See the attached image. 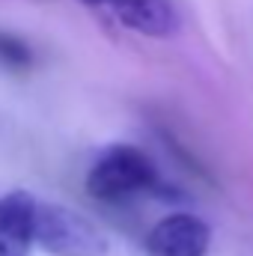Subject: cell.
<instances>
[{
  "label": "cell",
  "mask_w": 253,
  "mask_h": 256,
  "mask_svg": "<svg viewBox=\"0 0 253 256\" xmlns=\"http://www.w3.org/2000/svg\"><path fill=\"white\" fill-rule=\"evenodd\" d=\"M158 182V170L152 158L137 146H114L86 173V191L96 200L122 202L134 194L149 191Z\"/></svg>",
  "instance_id": "7a4b0ae2"
},
{
  "label": "cell",
  "mask_w": 253,
  "mask_h": 256,
  "mask_svg": "<svg viewBox=\"0 0 253 256\" xmlns=\"http://www.w3.org/2000/svg\"><path fill=\"white\" fill-rule=\"evenodd\" d=\"M33 244L51 256H104L110 248L98 224L57 202H39Z\"/></svg>",
  "instance_id": "6da1fadb"
},
{
  "label": "cell",
  "mask_w": 253,
  "mask_h": 256,
  "mask_svg": "<svg viewBox=\"0 0 253 256\" xmlns=\"http://www.w3.org/2000/svg\"><path fill=\"white\" fill-rule=\"evenodd\" d=\"M80 3H86V6H96V9H98V6H104V9H108L114 0H80Z\"/></svg>",
  "instance_id": "52a82bcc"
},
{
  "label": "cell",
  "mask_w": 253,
  "mask_h": 256,
  "mask_svg": "<svg viewBox=\"0 0 253 256\" xmlns=\"http://www.w3.org/2000/svg\"><path fill=\"white\" fill-rule=\"evenodd\" d=\"M30 66V45L15 36L0 30V68H24Z\"/></svg>",
  "instance_id": "8992f818"
},
{
  "label": "cell",
  "mask_w": 253,
  "mask_h": 256,
  "mask_svg": "<svg viewBox=\"0 0 253 256\" xmlns=\"http://www.w3.org/2000/svg\"><path fill=\"white\" fill-rule=\"evenodd\" d=\"M39 200L27 191L0 196V256H24L33 244Z\"/></svg>",
  "instance_id": "277c9868"
},
{
  "label": "cell",
  "mask_w": 253,
  "mask_h": 256,
  "mask_svg": "<svg viewBox=\"0 0 253 256\" xmlns=\"http://www.w3.org/2000/svg\"><path fill=\"white\" fill-rule=\"evenodd\" d=\"M108 12H114L120 24H126L143 36H155V39L176 36L182 24L170 0H114Z\"/></svg>",
  "instance_id": "5b68a950"
},
{
  "label": "cell",
  "mask_w": 253,
  "mask_h": 256,
  "mask_svg": "<svg viewBox=\"0 0 253 256\" xmlns=\"http://www.w3.org/2000/svg\"><path fill=\"white\" fill-rule=\"evenodd\" d=\"M212 242L208 224L196 214H170L158 220L146 238L149 256H206Z\"/></svg>",
  "instance_id": "3957f363"
}]
</instances>
